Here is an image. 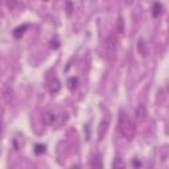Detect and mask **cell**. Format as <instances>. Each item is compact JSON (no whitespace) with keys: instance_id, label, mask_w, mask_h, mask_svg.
<instances>
[{"instance_id":"obj_1","label":"cell","mask_w":169,"mask_h":169,"mask_svg":"<svg viewBox=\"0 0 169 169\" xmlns=\"http://www.w3.org/2000/svg\"><path fill=\"white\" fill-rule=\"evenodd\" d=\"M118 130H119L120 134H122L123 138H126L128 140H132L135 138V134H136L135 123L132 122V120L128 118V115L123 111H120V114H119Z\"/></svg>"},{"instance_id":"obj_2","label":"cell","mask_w":169,"mask_h":169,"mask_svg":"<svg viewBox=\"0 0 169 169\" xmlns=\"http://www.w3.org/2000/svg\"><path fill=\"white\" fill-rule=\"evenodd\" d=\"M116 48H118V40H116V36L114 33L108 34L107 38L104 40V49H106L108 56H114L116 52Z\"/></svg>"},{"instance_id":"obj_3","label":"cell","mask_w":169,"mask_h":169,"mask_svg":"<svg viewBox=\"0 0 169 169\" xmlns=\"http://www.w3.org/2000/svg\"><path fill=\"white\" fill-rule=\"evenodd\" d=\"M56 114L53 111H45L41 116V120L44 124H46V126H50V124H53L56 122Z\"/></svg>"},{"instance_id":"obj_4","label":"cell","mask_w":169,"mask_h":169,"mask_svg":"<svg viewBox=\"0 0 169 169\" xmlns=\"http://www.w3.org/2000/svg\"><path fill=\"white\" fill-rule=\"evenodd\" d=\"M59 88H61V83H59V81L57 78H53V81H52L50 84H49L50 92H52V94H56V92L59 91Z\"/></svg>"},{"instance_id":"obj_5","label":"cell","mask_w":169,"mask_h":169,"mask_svg":"<svg viewBox=\"0 0 169 169\" xmlns=\"http://www.w3.org/2000/svg\"><path fill=\"white\" fill-rule=\"evenodd\" d=\"M136 118H138L139 120H143L144 118H146L147 115V111H146V107L143 106V104H140V106H138V108H136Z\"/></svg>"},{"instance_id":"obj_6","label":"cell","mask_w":169,"mask_h":169,"mask_svg":"<svg viewBox=\"0 0 169 169\" xmlns=\"http://www.w3.org/2000/svg\"><path fill=\"white\" fill-rule=\"evenodd\" d=\"M90 165H91L92 168H102V167H103V165H102V159H100L99 155L94 156V157L90 160Z\"/></svg>"},{"instance_id":"obj_7","label":"cell","mask_w":169,"mask_h":169,"mask_svg":"<svg viewBox=\"0 0 169 169\" xmlns=\"http://www.w3.org/2000/svg\"><path fill=\"white\" fill-rule=\"evenodd\" d=\"M27 28H28V25H21L19 28H16V29L13 31V37L15 38H21V36L24 34V32L27 31Z\"/></svg>"},{"instance_id":"obj_8","label":"cell","mask_w":169,"mask_h":169,"mask_svg":"<svg viewBox=\"0 0 169 169\" xmlns=\"http://www.w3.org/2000/svg\"><path fill=\"white\" fill-rule=\"evenodd\" d=\"M138 50L140 52V54L143 56V57H146L148 50H147V46H146V42H144V40H139L138 42Z\"/></svg>"},{"instance_id":"obj_9","label":"cell","mask_w":169,"mask_h":169,"mask_svg":"<svg viewBox=\"0 0 169 169\" xmlns=\"http://www.w3.org/2000/svg\"><path fill=\"white\" fill-rule=\"evenodd\" d=\"M66 84H67V88L69 90H75L77 88V84H78V79L75 78V77H71V78H69L67 79V82H66Z\"/></svg>"},{"instance_id":"obj_10","label":"cell","mask_w":169,"mask_h":169,"mask_svg":"<svg viewBox=\"0 0 169 169\" xmlns=\"http://www.w3.org/2000/svg\"><path fill=\"white\" fill-rule=\"evenodd\" d=\"M106 132H107V122H102L99 126V139H103Z\"/></svg>"},{"instance_id":"obj_11","label":"cell","mask_w":169,"mask_h":169,"mask_svg":"<svg viewBox=\"0 0 169 169\" xmlns=\"http://www.w3.org/2000/svg\"><path fill=\"white\" fill-rule=\"evenodd\" d=\"M161 9H163V7H161V4L160 3H155L153 4V17H157V16L161 13Z\"/></svg>"},{"instance_id":"obj_12","label":"cell","mask_w":169,"mask_h":169,"mask_svg":"<svg viewBox=\"0 0 169 169\" xmlns=\"http://www.w3.org/2000/svg\"><path fill=\"white\" fill-rule=\"evenodd\" d=\"M116 32L120 33V34L124 32V21H123L122 17H119V20H118V28H116Z\"/></svg>"},{"instance_id":"obj_13","label":"cell","mask_w":169,"mask_h":169,"mask_svg":"<svg viewBox=\"0 0 169 169\" xmlns=\"http://www.w3.org/2000/svg\"><path fill=\"white\" fill-rule=\"evenodd\" d=\"M45 152V146H42V144H36L34 147V153L36 155H41Z\"/></svg>"},{"instance_id":"obj_14","label":"cell","mask_w":169,"mask_h":169,"mask_svg":"<svg viewBox=\"0 0 169 169\" xmlns=\"http://www.w3.org/2000/svg\"><path fill=\"white\" fill-rule=\"evenodd\" d=\"M4 99H5V102H9L12 99V90L11 87H7L5 90H4Z\"/></svg>"},{"instance_id":"obj_15","label":"cell","mask_w":169,"mask_h":169,"mask_svg":"<svg viewBox=\"0 0 169 169\" xmlns=\"http://www.w3.org/2000/svg\"><path fill=\"white\" fill-rule=\"evenodd\" d=\"M112 168H116V169H118V168H124V164L119 157H116L115 161L112 163Z\"/></svg>"},{"instance_id":"obj_16","label":"cell","mask_w":169,"mask_h":169,"mask_svg":"<svg viewBox=\"0 0 169 169\" xmlns=\"http://www.w3.org/2000/svg\"><path fill=\"white\" fill-rule=\"evenodd\" d=\"M66 13L67 16H71V13H73V3L70 0H67V3H66Z\"/></svg>"},{"instance_id":"obj_17","label":"cell","mask_w":169,"mask_h":169,"mask_svg":"<svg viewBox=\"0 0 169 169\" xmlns=\"http://www.w3.org/2000/svg\"><path fill=\"white\" fill-rule=\"evenodd\" d=\"M16 4H17V0H7V5L9 9H13L16 7Z\"/></svg>"},{"instance_id":"obj_18","label":"cell","mask_w":169,"mask_h":169,"mask_svg":"<svg viewBox=\"0 0 169 169\" xmlns=\"http://www.w3.org/2000/svg\"><path fill=\"white\" fill-rule=\"evenodd\" d=\"M58 45H59V44H58V41H57V40H54V41H52V44H50V46H52V48H54V49H56V48H58Z\"/></svg>"},{"instance_id":"obj_19","label":"cell","mask_w":169,"mask_h":169,"mask_svg":"<svg viewBox=\"0 0 169 169\" xmlns=\"http://www.w3.org/2000/svg\"><path fill=\"white\" fill-rule=\"evenodd\" d=\"M132 165H134V167H142V163H140V161H136V160H134V161H132Z\"/></svg>"},{"instance_id":"obj_20","label":"cell","mask_w":169,"mask_h":169,"mask_svg":"<svg viewBox=\"0 0 169 169\" xmlns=\"http://www.w3.org/2000/svg\"><path fill=\"white\" fill-rule=\"evenodd\" d=\"M124 2H126V4H128V5H131V4H132V2H134V0H124Z\"/></svg>"}]
</instances>
